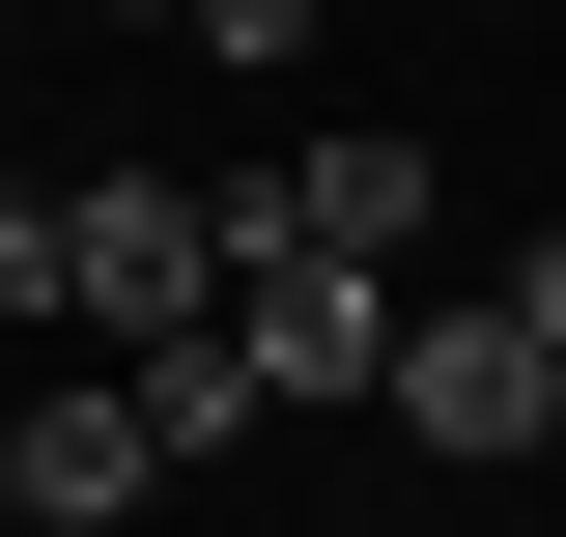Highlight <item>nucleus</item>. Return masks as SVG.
I'll return each mask as SVG.
<instances>
[{"mask_svg": "<svg viewBox=\"0 0 566 537\" xmlns=\"http://www.w3.org/2000/svg\"><path fill=\"white\" fill-rule=\"evenodd\" d=\"M482 29H510V0H482Z\"/></svg>", "mask_w": 566, "mask_h": 537, "instance_id": "9", "label": "nucleus"}, {"mask_svg": "<svg viewBox=\"0 0 566 537\" xmlns=\"http://www.w3.org/2000/svg\"><path fill=\"white\" fill-rule=\"evenodd\" d=\"M397 339H424V283H340V255H255V397L283 424H397Z\"/></svg>", "mask_w": 566, "mask_h": 537, "instance_id": "2", "label": "nucleus"}, {"mask_svg": "<svg viewBox=\"0 0 566 537\" xmlns=\"http://www.w3.org/2000/svg\"><path fill=\"white\" fill-rule=\"evenodd\" d=\"M142 481H170V397H142V368H57L29 453H0V537H114Z\"/></svg>", "mask_w": 566, "mask_h": 537, "instance_id": "3", "label": "nucleus"}, {"mask_svg": "<svg viewBox=\"0 0 566 537\" xmlns=\"http://www.w3.org/2000/svg\"><path fill=\"white\" fill-rule=\"evenodd\" d=\"M397 424H424V453H566V339L538 312H424L397 339Z\"/></svg>", "mask_w": 566, "mask_h": 537, "instance_id": "4", "label": "nucleus"}, {"mask_svg": "<svg viewBox=\"0 0 566 537\" xmlns=\"http://www.w3.org/2000/svg\"><path fill=\"white\" fill-rule=\"evenodd\" d=\"M510 312H538V339H566V227H510Z\"/></svg>", "mask_w": 566, "mask_h": 537, "instance_id": "7", "label": "nucleus"}, {"mask_svg": "<svg viewBox=\"0 0 566 537\" xmlns=\"http://www.w3.org/2000/svg\"><path fill=\"white\" fill-rule=\"evenodd\" d=\"M283 29H312V0H199V57H283Z\"/></svg>", "mask_w": 566, "mask_h": 537, "instance_id": "6", "label": "nucleus"}, {"mask_svg": "<svg viewBox=\"0 0 566 537\" xmlns=\"http://www.w3.org/2000/svg\"><path fill=\"white\" fill-rule=\"evenodd\" d=\"M255 255H340V283H397V255H424V141H397V114L283 141V170H255Z\"/></svg>", "mask_w": 566, "mask_h": 537, "instance_id": "5", "label": "nucleus"}, {"mask_svg": "<svg viewBox=\"0 0 566 537\" xmlns=\"http://www.w3.org/2000/svg\"><path fill=\"white\" fill-rule=\"evenodd\" d=\"M0 283H29V339H114V368H170V339L255 312V199H170V170H57V199L0 227Z\"/></svg>", "mask_w": 566, "mask_h": 537, "instance_id": "1", "label": "nucleus"}, {"mask_svg": "<svg viewBox=\"0 0 566 537\" xmlns=\"http://www.w3.org/2000/svg\"><path fill=\"white\" fill-rule=\"evenodd\" d=\"M142 29H199V0H142Z\"/></svg>", "mask_w": 566, "mask_h": 537, "instance_id": "8", "label": "nucleus"}]
</instances>
